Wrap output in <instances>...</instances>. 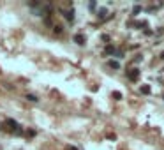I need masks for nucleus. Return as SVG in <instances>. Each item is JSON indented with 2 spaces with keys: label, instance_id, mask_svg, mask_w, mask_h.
<instances>
[{
  "label": "nucleus",
  "instance_id": "obj_9",
  "mask_svg": "<svg viewBox=\"0 0 164 150\" xmlns=\"http://www.w3.org/2000/svg\"><path fill=\"white\" fill-rule=\"evenodd\" d=\"M139 90H141V94H150V87L148 85H143Z\"/></svg>",
  "mask_w": 164,
  "mask_h": 150
},
{
  "label": "nucleus",
  "instance_id": "obj_5",
  "mask_svg": "<svg viewBox=\"0 0 164 150\" xmlns=\"http://www.w3.org/2000/svg\"><path fill=\"white\" fill-rule=\"evenodd\" d=\"M106 53H108V55H115V53H117V49H115V46H111V44H108V46H106Z\"/></svg>",
  "mask_w": 164,
  "mask_h": 150
},
{
  "label": "nucleus",
  "instance_id": "obj_14",
  "mask_svg": "<svg viewBox=\"0 0 164 150\" xmlns=\"http://www.w3.org/2000/svg\"><path fill=\"white\" fill-rule=\"evenodd\" d=\"M117 57L118 58H124V51H117Z\"/></svg>",
  "mask_w": 164,
  "mask_h": 150
},
{
  "label": "nucleus",
  "instance_id": "obj_8",
  "mask_svg": "<svg viewBox=\"0 0 164 150\" xmlns=\"http://www.w3.org/2000/svg\"><path fill=\"white\" fill-rule=\"evenodd\" d=\"M53 32L55 34H62V25H53Z\"/></svg>",
  "mask_w": 164,
  "mask_h": 150
},
{
  "label": "nucleus",
  "instance_id": "obj_7",
  "mask_svg": "<svg viewBox=\"0 0 164 150\" xmlns=\"http://www.w3.org/2000/svg\"><path fill=\"white\" fill-rule=\"evenodd\" d=\"M109 67H113V69H120V62H118V60H109Z\"/></svg>",
  "mask_w": 164,
  "mask_h": 150
},
{
  "label": "nucleus",
  "instance_id": "obj_2",
  "mask_svg": "<svg viewBox=\"0 0 164 150\" xmlns=\"http://www.w3.org/2000/svg\"><path fill=\"white\" fill-rule=\"evenodd\" d=\"M64 16L67 21H74V9H71V11H64Z\"/></svg>",
  "mask_w": 164,
  "mask_h": 150
},
{
  "label": "nucleus",
  "instance_id": "obj_4",
  "mask_svg": "<svg viewBox=\"0 0 164 150\" xmlns=\"http://www.w3.org/2000/svg\"><path fill=\"white\" fill-rule=\"evenodd\" d=\"M106 14H108V9H106V7H101L99 11H97V16H99V19H104V18H106Z\"/></svg>",
  "mask_w": 164,
  "mask_h": 150
},
{
  "label": "nucleus",
  "instance_id": "obj_15",
  "mask_svg": "<svg viewBox=\"0 0 164 150\" xmlns=\"http://www.w3.org/2000/svg\"><path fill=\"white\" fill-rule=\"evenodd\" d=\"M69 150H78V148H76V147H71V148H69Z\"/></svg>",
  "mask_w": 164,
  "mask_h": 150
},
{
  "label": "nucleus",
  "instance_id": "obj_12",
  "mask_svg": "<svg viewBox=\"0 0 164 150\" xmlns=\"http://www.w3.org/2000/svg\"><path fill=\"white\" fill-rule=\"evenodd\" d=\"M113 97H115V99H122V94H120V92H113Z\"/></svg>",
  "mask_w": 164,
  "mask_h": 150
},
{
  "label": "nucleus",
  "instance_id": "obj_6",
  "mask_svg": "<svg viewBox=\"0 0 164 150\" xmlns=\"http://www.w3.org/2000/svg\"><path fill=\"white\" fill-rule=\"evenodd\" d=\"M5 124H7L9 127H13V129H16V127H18V124H16V120H13V118H7V120H5Z\"/></svg>",
  "mask_w": 164,
  "mask_h": 150
},
{
  "label": "nucleus",
  "instance_id": "obj_13",
  "mask_svg": "<svg viewBox=\"0 0 164 150\" xmlns=\"http://www.w3.org/2000/svg\"><path fill=\"white\" fill-rule=\"evenodd\" d=\"M102 41L108 43V41H109V35H106V34H104V35H102Z\"/></svg>",
  "mask_w": 164,
  "mask_h": 150
},
{
  "label": "nucleus",
  "instance_id": "obj_3",
  "mask_svg": "<svg viewBox=\"0 0 164 150\" xmlns=\"http://www.w3.org/2000/svg\"><path fill=\"white\" fill-rule=\"evenodd\" d=\"M74 43H78L79 46H83V44H85V35L76 34V35H74Z\"/></svg>",
  "mask_w": 164,
  "mask_h": 150
},
{
  "label": "nucleus",
  "instance_id": "obj_11",
  "mask_svg": "<svg viewBox=\"0 0 164 150\" xmlns=\"http://www.w3.org/2000/svg\"><path fill=\"white\" fill-rule=\"evenodd\" d=\"M27 99H28V101H32V103H35V101H37V97H35L34 94H28V95H27Z\"/></svg>",
  "mask_w": 164,
  "mask_h": 150
},
{
  "label": "nucleus",
  "instance_id": "obj_16",
  "mask_svg": "<svg viewBox=\"0 0 164 150\" xmlns=\"http://www.w3.org/2000/svg\"><path fill=\"white\" fill-rule=\"evenodd\" d=\"M161 58H164V53H161Z\"/></svg>",
  "mask_w": 164,
  "mask_h": 150
},
{
  "label": "nucleus",
  "instance_id": "obj_10",
  "mask_svg": "<svg viewBox=\"0 0 164 150\" xmlns=\"http://www.w3.org/2000/svg\"><path fill=\"white\" fill-rule=\"evenodd\" d=\"M139 11H141V5H138V4H136L134 7H132V14H138Z\"/></svg>",
  "mask_w": 164,
  "mask_h": 150
},
{
  "label": "nucleus",
  "instance_id": "obj_1",
  "mask_svg": "<svg viewBox=\"0 0 164 150\" xmlns=\"http://www.w3.org/2000/svg\"><path fill=\"white\" fill-rule=\"evenodd\" d=\"M127 78L131 79V81H136V79L139 78V69H131V71H127Z\"/></svg>",
  "mask_w": 164,
  "mask_h": 150
}]
</instances>
